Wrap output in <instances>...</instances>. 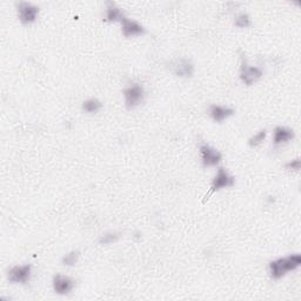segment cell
Listing matches in <instances>:
<instances>
[{"instance_id":"obj_1","label":"cell","mask_w":301,"mask_h":301,"mask_svg":"<svg viewBox=\"0 0 301 301\" xmlns=\"http://www.w3.org/2000/svg\"><path fill=\"white\" fill-rule=\"evenodd\" d=\"M301 265L300 254L295 253L291 256L280 258L269 263V273L273 279H280L283 275L287 274V272L294 271Z\"/></svg>"},{"instance_id":"obj_2","label":"cell","mask_w":301,"mask_h":301,"mask_svg":"<svg viewBox=\"0 0 301 301\" xmlns=\"http://www.w3.org/2000/svg\"><path fill=\"white\" fill-rule=\"evenodd\" d=\"M233 185H234V178L232 176H229L228 172L226 171L225 168L220 167L219 170H218L216 178H214L213 181H212L211 188L208 190L207 193H206L205 198H203L202 202L207 201L214 192L221 190V188H225V187H231V186H233Z\"/></svg>"},{"instance_id":"obj_3","label":"cell","mask_w":301,"mask_h":301,"mask_svg":"<svg viewBox=\"0 0 301 301\" xmlns=\"http://www.w3.org/2000/svg\"><path fill=\"white\" fill-rule=\"evenodd\" d=\"M262 77V71L259 67L248 66L246 59L241 58V67H240V78L246 85L251 86Z\"/></svg>"},{"instance_id":"obj_4","label":"cell","mask_w":301,"mask_h":301,"mask_svg":"<svg viewBox=\"0 0 301 301\" xmlns=\"http://www.w3.org/2000/svg\"><path fill=\"white\" fill-rule=\"evenodd\" d=\"M39 13V7L27 1H21L18 5V16L22 24H31L36 21Z\"/></svg>"},{"instance_id":"obj_5","label":"cell","mask_w":301,"mask_h":301,"mask_svg":"<svg viewBox=\"0 0 301 301\" xmlns=\"http://www.w3.org/2000/svg\"><path fill=\"white\" fill-rule=\"evenodd\" d=\"M31 272H32V267L31 265H24V266H14L8 271V280L14 283H26L28 282L31 278Z\"/></svg>"},{"instance_id":"obj_6","label":"cell","mask_w":301,"mask_h":301,"mask_svg":"<svg viewBox=\"0 0 301 301\" xmlns=\"http://www.w3.org/2000/svg\"><path fill=\"white\" fill-rule=\"evenodd\" d=\"M124 97L126 106H127L128 108L136 107V106L142 100V97H144V88H142L140 85L133 84L124 91Z\"/></svg>"},{"instance_id":"obj_7","label":"cell","mask_w":301,"mask_h":301,"mask_svg":"<svg viewBox=\"0 0 301 301\" xmlns=\"http://www.w3.org/2000/svg\"><path fill=\"white\" fill-rule=\"evenodd\" d=\"M200 153H201L202 164L205 167H210V166H216L221 160V154L214 148L207 144H202L200 146Z\"/></svg>"},{"instance_id":"obj_8","label":"cell","mask_w":301,"mask_h":301,"mask_svg":"<svg viewBox=\"0 0 301 301\" xmlns=\"http://www.w3.org/2000/svg\"><path fill=\"white\" fill-rule=\"evenodd\" d=\"M74 287V282L71 278L57 274L53 278V288L58 294H68Z\"/></svg>"},{"instance_id":"obj_9","label":"cell","mask_w":301,"mask_h":301,"mask_svg":"<svg viewBox=\"0 0 301 301\" xmlns=\"http://www.w3.org/2000/svg\"><path fill=\"white\" fill-rule=\"evenodd\" d=\"M121 21V26H122V33H124L125 37H133V36H140L145 32V28L142 27V25H140L139 22L134 21V20H131L126 17H122V19L120 20Z\"/></svg>"},{"instance_id":"obj_10","label":"cell","mask_w":301,"mask_h":301,"mask_svg":"<svg viewBox=\"0 0 301 301\" xmlns=\"http://www.w3.org/2000/svg\"><path fill=\"white\" fill-rule=\"evenodd\" d=\"M210 113L212 118L216 120L217 122H221L225 119H227L228 117H231L234 113V110L233 108L225 107V106L212 105L210 108Z\"/></svg>"},{"instance_id":"obj_11","label":"cell","mask_w":301,"mask_h":301,"mask_svg":"<svg viewBox=\"0 0 301 301\" xmlns=\"http://www.w3.org/2000/svg\"><path fill=\"white\" fill-rule=\"evenodd\" d=\"M294 138V133L291 128L282 127V126H278L274 130L273 141L275 145L282 144V142H287Z\"/></svg>"},{"instance_id":"obj_12","label":"cell","mask_w":301,"mask_h":301,"mask_svg":"<svg viewBox=\"0 0 301 301\" xmlns=\"http://www.w3.org/2000/svg\"><path fill=\"white\" fill-rule=\"evenodd\" d=\"M174 73L179 77H191L193 74V65L186 59H181L174 66Z\"/></svg>"},{"instance_id":"obj_13","label":"cell","mask_w":301,"mask_h":301,"mask_svg":"<svg viewBox=\"0 0 301 301\" xmlns=\"http://www.w3.org/2000/svg\"><path fill=\"white\" fill-rule=\"evenodd\" d=\"M122 13L120 8L117 6L116 2L108 1L107 2V10H106V20L108 21H117V20L122 19Z\"/></svg>"},{"instance_id":"obj_14","label":"cell","mask_w":301,"mask_h":301,"mask_svg":"<svg viewBox=\"0 0 301 301\" xmlns=\"http://www.w3.org/2000/svg\"><path fill=\"white\" fill-rule=\"evenodd\" d=\"M101 108V102L98 99H88L82 104V110L88 113H96Z\"/></svg>"},{"instance_id":"obj_15","label":"cell","mask_w":301,"mask_h":301,"mask_svg":"<svg viewBox=\"0 0 301 301\" xmlns=\"http://www.w3.org/2000/svg\"><path fill=\"white\" fill-rule=\"evenodd\" d=\"M80 257V252L79 251H72L70 252L68 254H66V256L62 258V263L66 266H73L76 265L77 261H78Z\"/></svg>"},{"instance_id":"obj_16","label":"cell","mask_w":301,"mask_h":301,"mask_svg":"<svg viewBox=\"0 0 301 301\" xmlns=\"http://www.w3.org/2000/svg\"><path fill=\"white\" fill-rule=\"evenodd\" d=\"M249 25H251V19H249L248 14L241 13L236 18V26L245 28V27H248Z\"/></svg>"},{"instance_id":"obj_17","label":"cell","mask_w":301,"mask_h":301,"mask_svg":"<svg viewBox=\"0 0 301 301\" xmlns=\"http://www.w3.org/2000/svg\"><path fill=\"white\" fill-rule=\"evenodd\" d=\"M119 239L118 233H116V232H108V233H106L100 238V243H104V245H108V243H113L116 242L117 240Z\"/></svg>"},{"instance_id":"obj_18","label":"cell","mask_w":301,"mask_h":301,"mask_svg":"<svg viewBox=\"0 0 301 301\" xmlns=\"http://www.w3.org/2000/svg\"><path fill=\"white\" fill-rule=\"evenodd\" d=\"M265 137H266V131H265V130H263V131H260L259 133H257L256 136L252 137L251 139H249V141H248L249 146H252V147H253V146L259 145L260 142L263 141V139H265Z\"/></svg>"},{"instance_id":"obj_19","label":"cell","mask_w":301,"mask_h":301,"mask_svg":"<svg viewBox=\"0 0 301 301\" xmlns=\"http://www.w3.org/2000/svg\"><path fill=\"white\" fill-rule=\"evenodd\" d=\"M286 168H287V170L299 171L300 170V160L299 159L292 160V161H289L288 164H286Z\"/></svg>"}]
</instances>
